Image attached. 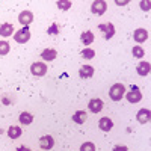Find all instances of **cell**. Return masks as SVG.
I'll return each instance as SVG.
<instances>
[{
    "label": "cell",
    "mask_w": 151,
    "mask_h": 151,
    "mask_svg": "<svg viewBox=\"0 0 151 151\" xmlns=\"http://www.w3.org/2000/svg\"><path fill=\"white\" fill-rule=\"evenodd\" d=\"M18 121L23 124V125H30L33 122V115L30 112H21L20 116H18Z\"/></svg>",
    "instance_id": "cell-15"
},
{
    "label": "cell",
    "mask_w": 151,
    "mask_h": 151,
    "mask_svg": "<svg viewBox=\"0 0 151 151\" xmlns=\"http://www.w3.org/2000/svg\"><path fill=\"white\" fill-rule=\"evenodd\" d=\"M94 40H95V36H94V33H92L91 30H86V32H83V33L80 35V41H82L85 45H91V44L94 42Z\"/></svg>",
    "instance_id": "cell-16"
},
{
    "label": "cell",
    "mask_w": 151,
    "mask_h": 151,
    "mask_svg": "<svg viewBox=\"0 0 151 151\" xmlns=\"http://www.w3.org/2000/svg\"><path fill=\"white\" fill-rule=\"evenodd\" d=\"M150 70H151V65L148 64V62H145V60L139 62V65L136 67V71H137L139 76H147L150 73Z\"/></svg>",
    "instance_id": "cell-17"
},
{
    "label": "cell",
    "mask_w": 151,
    "mask_h": 151,
    "mask_svg": "<svg viewBox=\"0 0 151 151\" xmlns=\"http://www.w3.org/2000/svg\"><path fill=\"white\" fill-rule=\"evenodd\" d=\"M125 95V86L122 83H115L110 86L109 89V97L110 100H113V101H119V100H122Z\"/></svg>",
    "instance_id": "cell-1"
},
{
    "label": "cell",
    "mask_w": 151,
    "mask_h": 151,
    "mask_svg": "<svg viewBox=\"0 0 151 151\" xmlns=\"http://www.w3.org/2000/svg\"><path fill=\"white\" fill-rule=\"evenodd\" d=\"M132 53H133V56H134V58L141 59V58H144V55H145V50H144L141 45H134V47H133V50H132Z\"/></svg>",
    "instance_id": "cell-22"
},
{
    "label": "cell",
    "mask_w": 151,
    "mask_h": 151,
    "mask_svg": "<svg viewBox=\"0 0 151 151\" xmlns=\"http://www.w3.org/2000/svg\"><path fill=\"white\" fill-rule=\"evenodd\" d=\"M56 56H58V52L55 48H45V50H42V53H41V58L44 60H53Z\"/></svg>",
    "instance_id": "cell-19"
},
{
    "label": "cell",
    "mask_w": 151,
    "mask_h": 151,
    "mask_svg": "<svg viewBox=\"0 0 151 151\" xmlns=\"http://www.w3.org/2000/svg\"><path fill=\"white\" fill-rule=\"evenodd\" d=\"M17 151H30V148H27V147H23V145H21V147H18V148H17Z\"/></svg>",
    "instance_id": "cell-29"
},
{
    "label": "cell",
    "mask_w": 151,
    "mask_h": 151,
    "mask_svg": "<svg viewBox=\"0 0 151 151\" xmlns=\"http://www.w3.org/2000/svg\"><path fill=\"white\" fill-rule=\"evenodd\" d=\"M136 119L139 124H147L151 119V112L148 109H139V112L136 113Z\"/></svg>",
    "instance_id": "cell-10"
},
{
    "label": "cell",
    "mask_w": 151,
    "mask_h": 151,
    "mask_svg": "<svg viewBox=\"0 0 151 151\" xmlns=\"http://www.w3.org/2000/svg\"><path fill=\"white\" fill-rule=\"evenodd\" d=\"M82 58L83 59H92L94 56H95V52H94V50L92 48H89V47H86V48H83L82 50Z\"/></svg>",
    "instance_id": "cell-23"
},
{
    "label": "cell",
    "mask_w": 151,
    "mask_h": 151,
    "mask_svg": "<svg viewBox=\"0 0 151 151\" xmlns=\"http://www.w3.org/2000/svg\"><path fill=\"white\" fill-rule=\"evenodd\" d=\"M14 40L18 44H26L30 40V29L29 27H23L17 33H14Z\"/></svg>",
    "instance_id": "cell-2"
},
{
    "label": "cell",
    "mask_w": 151,
    "mask_h": 151,
    "mask_svg": "<svg viewBox=\"0 0 151 151\" xmlns=\"http://www.w3.org/2000/svg\"><path fill=\"white\" fill-rule=\"evenodd\" d=\"M103 100H100V98H91L89 100V103H88V107H89V110L92 113H98V112H101L103 110Z\"/></svg>",
    "instance_id": "cell-7"
},
{
    "label": "cell",
    "mask_w": 151,
    "mask_h": 151,
    "mask_svg": "<svg viewBox=\"0 0 151 151\" xmlns=\"http://www.w3.org/2000/svg\"><path fill=\"white\" fill-rule=\"evenodd\" d=\"M58 8L62 9V11H67L71 8V2H64V0H59L58 2Z\"/></svg>",
    "instance_id": "cell-25"
},
{
    "label": "cell",
    "mask_w": 151,
    "mask_h": 151,
    "mask_svg": "<svg viewBox=\"0 0 151 151\" xmlns=\"http://www.w3.org/2000/svg\"><path fill=\"white\" fill-rule=\"evenodd\" d=\"M98 127H100V130H103V132H110L112 127H113V122H112L110 118L103 116V118H100V121H98Z\"/></svg>",
    "instance_id": "cell-12"
},
{
    "label": "cell",
    "mask_w": 151,
    "mask_h": 151,
    "mask_svg": "<svg viewBox=\"0 0 151 151\" xmlns=\"http://www.w3.org/2000/svg\"><path fill=\"white\" fill-rule=\"evenodd\" d=\"M0 35L3 38H8L11 35H14V26H12L11 23H3L2 26H0Z\"/></svg>",
    "instance_id": "cell-13"
},
{
    "label": "cell",
    "mask_w": 151,
    "mask_h": 151,
    "mask_svg": "<svg viewBox=\"0 0 151 151\" xmlns=\"http://www.w3.org/2000/svg\"><path fill=\"white\" fill-rule=\"evenodd\" d=\"M11 50V45L8 41H0V56H6Z\"/></svg>",
    "instance_id": "cell-21"
},
{
    "label": "cell",
    "mask_w": 151,
    "mask_h": 151,
    "mask_svg": "<svg viewBox=\"0 0 151 151\" xmlns=\"http://www.w3.org/2000/svg\"><path fill=\"white\" fill-rule=\"evenodd\" d=\"M113 151H129L127 147H124V145H116L115 148H113Z\"/></svg>",
    "instance_id": "cell-27"
},
{
    "label": "cell",
    "mask_w": 151,
    "mask_h": 151,
    "mask_svg": "<svg viewBox=\"0 0 151 151\" xmlns=\"http://www.w3.org/2000/svg\"><path fill=\"white\" fill-rule=\"evenodd\" d=\"M40 147L42 150H52L55 147V139L50 134H45V136H42L40 139Z\"/></svg>",
    "instance_id": "cell-11"
},
{
    "label": "cell",
    "mask_w": 151,
    "mask_h": 151,
    "mask_svg": "<svg viewBox=\"0 0 151 151\" xmlns=\"http://www.w3.org/2000/svg\"><path fill=\"white\" fill-rule=\"evenodd\" d=\"M125 97H127V101L129 103H139L141 100H142V94L139 91V88H136V86H132L130 91L125 94Z\"/></svg>",
    "instance_id": "cell-4"
},
{
    "label": "cell",
    "mask_w": 151,
    "mask_h": 151,
    "mask_svg": "<svg viewBox=\"0 0 151 151\" xmlns=\"http://www.w3.org/2000/svg\"><path fill=\"white\" fill-rule=\"evenodd\" d=\"M107 9V3L103 2V0H95V2L91 5V12L95 15H103Z\"/></svg>",
    "instance_id": "cell-5"
},
{
    "label": "cell",
    "mask_w": 151,
    "mask_h": 151,
    "mask_svg": "<svg viewBox=\"0 0 151 151\" xmlns=\"http://www.w3.org/2000/svg\"><path fill=\"white\" fill-rule=\"evenodd\" d=\"M33 21V14L30 11H21L18 15V23L23 24V27H29V24Z\"/></svg>",
    "instance_id": "cell-6"
},
{
    "label": "cell",
    "mask_w": 151,
    "mask_h": 151,
    "mask_svg": "<svg viewBox=\"0 0 151 151\" xmlns=\"http://www.w3.org/2000/svg\"><path fill=\"white\" fill-rule=\"evenodd\" d=\"M47 65L44 64V62H33V64L30 65V73L33 76H36V77H41V76H45L47 74Z\"/></svg>",
    "instance_id": "cell-3"
},
{
    "label": "cell",
    "mask_w": 151,
    "mask_h": 151,
    "mask_svg": "<svg viewBox=\"0 0 151 151\" xmlns=\"http://www.w3.org/2000/svg\"><path fill=\"white\" fill-rule=\"evenodd\" d=\"M23 130L18 127V125H11V127L8 129V136L11 137V139H18V137L21 136Z\"/></svg>",
    "instance_id": "cell-18"
},
{
    "label": "cell",
    "mask_w": 151,
    "mask_h": 151,
    "mask_svg": "<svg viewBox=\"0 0 151 151\" xmlns=\"http://www.w3.org/2000/svg\"><path fill=\"white\" fill-rule=\"evenodd\" d=\"M98 29L104 33L106 40H110V38L115 35V26L112 23H106V24H98Z\"/></svg>",
    "instance_id": "cell-8"
},
{
    "label": "cell",
    "mask_w": 151,
    "mask_h": 151,
    "mask_svg": "<svg viewBox=\"0 0 151 151\" xmlns=\"http://www.w3.org/2000/svg\"><path fill=\"white\" fill-rule=\"evenodd\" d=\"M86 119H88V113L85 110H79V112H76L73 115V121L76 124H83Z\"/></svg>",
    "instance_id": "cell-20"
},
{
    "label": "cell",
    "mask_w": 151,
    "mask_h": 151,
    "mask_svg": "<svg viewBox=\"0 0 151 151\" xmlns=\"http://www.w3.org/2000/svg\"><path fill=\"white\" fill-rule=\"evenodd\" d=\"M80 151H95V145L92 142H85V144H82Z\"/></svg>",
    "instance_id": "cell-24"
},
{
    "label": "cell",
    "mask_w": 151,
    "mask_h": 151,
    "mask_svg": "<svg viewBox=\"0 0 151 151\" xmlns=\"http://www.w3.org/2000/svg\"><path fill=\"white\" fill-rule=\"evenodd\" d=\"M79 76L82 79H91L94 76V68L91 65H83L80 70H79Z\"/></svg>",
    "instance_id": "cell-14"
},
{
    "label": "cell",
    "mask_w": 151,
    "mask_h": 151,
    "mask_svg": "<svg viewBox=\"0 0 151 151\" xmlns=\"http://www.w3.org/2000/svg\"><path fill=\"white\" fill-rule=\"evenodd\" d=\"M141 6H142V9H144V11H148V9H150V3H148V2H142V3H141Z\"/></svg>",
    "instance_id": "cell-28"
},
{
    "label": "cell",
    "mask_w": 151,
    "mask_h": 151,
    "mask_svg": "<svg viewBox=\"0 0 151 151\" xmlns=\"http://www.w3.org/2000/svg\"><path fill=\"white\" fill-rule=\"evenodd\" d=\"M133 40L137 42V44H142L148 40V32L147 29H136L133 32Z\"/></svg>",
    "instance_id": "cell-9"
},
{
    "label": "cell",
    "mask_w": 151,
    "mask_h": 151,
    "mask_svg": "<svg viewBox=\"0 0 151 151\" xmlns=\"http://www.w3.org/2000/svg\"><path fill=\"white\" fill-rule=\"evenodd\" d=\"M47 33H48V35H58V33H59V27H58V24H55V23H53L52 26L48 27Z\"/></svg>",
    "instance_id": "cell-26"
}]
</instances>
